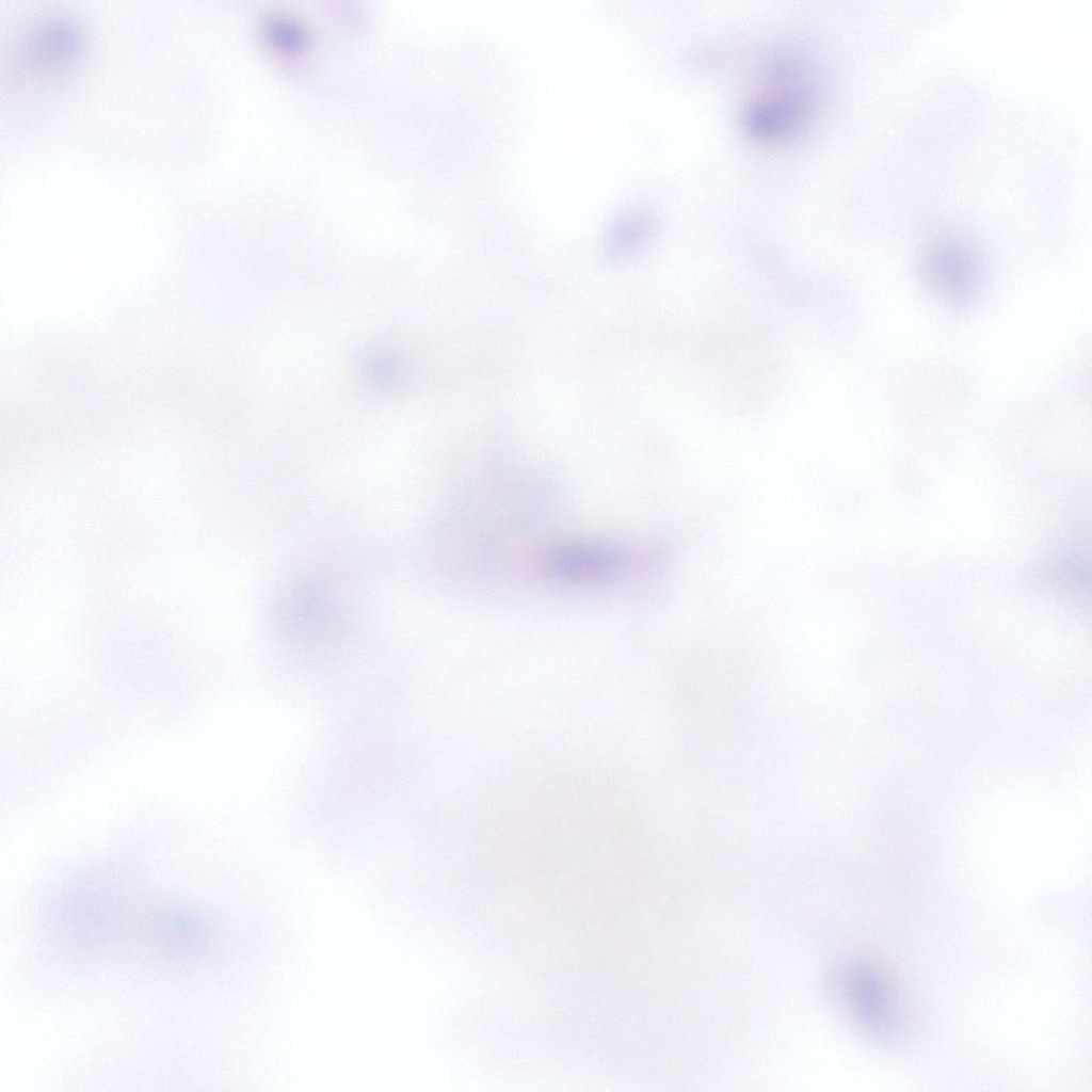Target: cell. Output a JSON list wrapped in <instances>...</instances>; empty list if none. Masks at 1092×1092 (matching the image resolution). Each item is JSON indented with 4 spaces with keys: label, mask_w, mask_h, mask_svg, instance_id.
I'll return each instance as SVG.
<instances>
[{
    "label": "cell",
    "mask_w": 1092,
    "mask_h": 1092,
    "mask_svg": "<svg viewBox=\"0 0 1092 1092\" xmlns=\"http://www.w3.org/2000/svg\"><path fill=\"white\" fill-rule=\"evenodd\" d=\"M82 23L68 13L53 12L35 18L20 32L13 50L19 77L37 84L65 79L85 51Z\"/></svg>",
    "instance_id": "cell-1"
},
{
    "label": "cell",
    "mask_w": 1092,
    "mask_h": 1092,
    "mask_svg": "<svg viewBox=\"0 0 1092 1092\" xmlns=\"http://www.w3.org/2000/svg\"><path fill=\"white\" fill-rule=\"evenodd\" d=\"M917 269L930 292L957 308L977 303L987 283V267L979 250L954 236L931 241L921 252Z\"/></svg>",
    "instance_id": "cell-2"
},
{
    "label": "cell",
    "mask_w": 1092,
    "mask_h": 1092,
    "mask_svg": "<svg viewBox=\"0 0 1092 1092\" xmlns=\"http://www.w3.org/2000/svg\"><path fill=\"white\" fill-rule=\"evenodd\" d=\"M277 623L296 637L317 639L337 626V609L326 588L318 582L292 584L276 604Z\"/></svg>",
    "instance_id": "cell-3"
},
{
    "label": "cell",
    "mask_w": 1092,
    "mask_h": 1092,
    "mask_svg": "<svg viewBox=\"0 0 1092 1092\" xmlns=\"http://www.w3.org/2000/svg\"><path fill=\"white\" fill-rule=\"evenodd\" d=\"M809 95L801 82L774 89L754 99L745 111L748 129L762 139H778L792 133L804 122L809 108Z\"/></svg>",
    "instance_id": "cell-4"
},
{
    "label": "cell",
    "mask_w": 1092,
    "mask_h": 1092,
    "mask_svg": "<svg viewBox=\"0 0 1092 1092\" xmlns=\"http://www.w3.org/2000/svg\"><path fill=\"white\" fill-rule=\"evenodd\" d=\"M850 997L856 1016L868 1032L886 1038L895 1031V997L884 974L878 967L869 963H860L852 969Z\"/></svg>",
    "instance_id": "cell-5"
},
{
    "label": "cell",
    "mask_w": 1092,
    "mask_h": 1092,
    "mask_svg": "<svg viewBox=\"0 0 1092 1092\" xmlns=\"http://www.w3.org/2000/svg\"><path fill=\"white\" fill-rule=\"evenodd\" d=\"M624 561L622 553L610 546L571 545L548 553L545 568L562 578L596 579L613 575Z\"/></svg>",
    "instance_id": "cell-6"
},
{
    "label": "cell",
    "mask_w": 1092,
    "mask_h": 1092,
    "mask_svg": "<svg viewBox=\"0 0 1092 1092\" xmlns=\"http://www.w3.org/2000/svg\"><path fill=\"white\" fill-rule=\"evenodd\" d=\"M146 921L152 938L173 949H199L210 937L205 919L178 905L159 906L150 912Z\"/></svg>",
    "instance_id": "cell-7"
},
{
    "label": "cell",
    "mask_w": 1092,
    "mask_h": 1092,
    "mask_svg": "<svg viewBox=\"0 0 1092 1092\" xmlns=\"http://www.w3.org/2000/svg\"><path fill=\"white\" fill-rule=\"evenodd\" d=\"M652 223L648 218L639 213L626 214L617 219L611 226L607 245L613 254L629 253L638 247L651 234Z\"/></svg>",
    "instance_id": "cell-8"
},
{
    "label": "cell",
    "mask_w": 1092,
    "mask_h": 1092,
    "mask_svg": "<svg viewBox=\"0 0 1092 1092\" xmlns=\"http://www.w3.org/2000/svg\"><path fill=\"white\" fill-rule=\"evenodd\" d=\"M270 34L274 43L286 49L295 48L303 39L301 30L287 20H274L270 25Z\"/></svg>",
    "instance_id": "cell-9"
}]
</instances>
